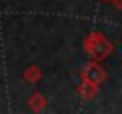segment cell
<instances>
[{"label":"cell","mask_w":122,"mask_h":114,"mask_svg":"<svg viewBox=\"0 0 122 114\" xmlns=\"http://www.w3.org/2000/svg\"><path fill=\"white\" fill-rule=\"evenodd\" d=\"M84 50L92 56V60H104V58H108L112 54L114 46L104 34L92 32V34L86 36V40H84Z\"/></svg>","instance_id":"6da1fadb"},{"label":"cell","mask_w":122,"mask_h":114,"mask_svg":"<svg viewBox=\"0 0 122 114\" xmlns=\"http://www.w3.org/2000/svg\"><path fill=\"white\" fill-rule=\"evenodd\" d=\"M24 76H26V80H28V82H36V80L40 78V70H38V68H34V66H30Z\"/></svg>","instance_id":"277c9868"},{"label":"cell","mask_w":122,"mask_h":114,"mask_svg":"<svg viewBox=\"0 0 122 114\" xmlns=\"http://www.w3.org/2000/svg\"><path fill=\"white\" fill-rule=\"evenodd\" d=\"M112 4H114L118 10H122V0H112Z\"/></svg>","instance_id":"8992f818"},{"label":"cell","mask_w":122,"mask_h":114,"mask_svg":"<svg viewBox=\"0 0 122 114\" xmlns=\"http://www.w3.org/2000/svg\"><path fill=\"white\" fill-rule=\"evenodd\" d=\"M78 92H80V96H82V98L90 100V98H94V96H96V92H98V84H92V82L84 80L82 84L78 86Z\"/></svg>","instance_id":"3957f363"},{"label":"cell","mask_w":122,"mask_h":114,"mask_svg":"<svg viewBox=\"0 0 122 114\" xmlns=\"http://www.w3.org/2000/svg\"><path fill=\"white\" fill-rule=\"evenodd\" d=\"M32 108H44V98L42 96H32Z\"/></svg>","instance_id":"5b68a950"},{"label":"cell","mask_w":122,"mask_h":114,"mask_svg":"<svg viewBox=\"0 0 122 114\" xmlns=\"http://www.w3.org/2000/svg\"><path fill=\"white\" fill-rule=\"evenodd\" d=\"M102 2H110V0H102Z\"/></svg>","instance_id":"52a82bcc"},{"label":"cell","mask_w":122,"mask_h":114,"mask_svg":"<svg viewBox=\"0 0 122 114\" xmlns=\"http://www.w3.org/2000/svg\"><path fill=\"white\" fill-rule=\"evenodd\" d=\"M82 78L92 82V84H102L106 80V70L98 64V60H94V62H90V64H86L82 68Z\"/></svg>","instance_id":"7a4b0ae2"}]
</instances>
